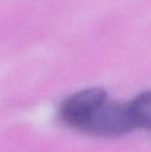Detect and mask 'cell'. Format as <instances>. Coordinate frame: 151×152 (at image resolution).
I'll return each instance as SVG.
<instances>
[{
    "mask_svg": "<svg viewBox=\"0 0 151 152\" xmlns=\"http://www.w3.org/2000/svg\"><path fill=\"white\" fill-rule=\"evenodd\" d=\"M135 128L128 102H106L93 113L81 130L91 136L115 138L128 134Z\"/></svg>",
    "mask_w": 151,
    "mask_h": 152,
    "instance_id": "obj_1",
    "label": "cell"
},
{
    "mask_svg": "<svg viewBox=\"0 0 151 152\" xmlns=\"http://www.w3.org/2000/svg\"><path fill=\"white\" fill-rule=\"evenodd\" d=\"M107 102V92L101 88H89L69 96L59 110L66 125L82 129L93 113Z\"/></svg>",
    "mask_w": 151,
    "mask_h": 152,
    "instance_id": "obj_2",
    "label": "cell"
},
{
    "mask_svg": "<svg viewBox=\"0 0 151 152\" xmlns=\"http://www.w3.org/2000/svg\"><path fill=\"white\" fill-rule=\"evenodd\" d=\"M128 104L136 128L151 130V91L142 92Z\"/></svg>",
    "mask_w": 151,
    "mask_h": 152,
    "instance_id": "obj_3",
    "label": "cell"
}]
</instances>
